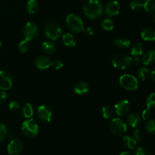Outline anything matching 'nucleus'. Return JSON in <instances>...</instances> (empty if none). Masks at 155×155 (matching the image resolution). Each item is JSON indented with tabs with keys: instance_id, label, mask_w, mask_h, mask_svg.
<instances>
[{
	"instance_id": "nucleus-25",
	"label": "nucleus",
	"mask_w": 155,
	"mask_h": 155,
	"mask_svg": "<svg viewBox=\"0 0 155 155\" xmlns=\"http://www.w3.org/2000/svg\"><path fill=\"white\" fill-rule=\"evenodd\" d=\"M144 51V47L141 42H136L133 45L131 49V54L133 57L142 55Z\"/></svg>"
},
{
	"instance_id": "nucleus-9",
	"label": "nucleus",
	"mask_w": 155,
	"mask_h": 155,
	"mask_svg": "<svg viewBox=\"0 0 155 155\" xmlns=\"http://www.w3.org/2000/svg\"><path fill=\"white\" fill-rule=\"evenodd\" d=\"M36 116L42 122L48 123L52 120L53 111L51 107L45 104H42L37 108Z\"/></svg>"
},
{
	"instance_id": "nucleus-23",
	"label": "nucleus",
	"mask_w": 155,
	"mask_h": 155,
	"mask_svg": "<svg viewBox=\"0 0 155 155\" xmlns=\"http://www.w3.org/2000/svg\"><path fill=\"white\" fill-rule=\"evenodd\" d=\"M114 45L117 48L124 49V48H127L128 47H130L131 45V42H130V39H127V38L119 37L117 38L114 40Z\"/></svg>"
},
{
	"instance_id": "nucleus-39",
	"label": "nucleus",
	"mask_w": 155,
	"mask_h": 155,
	"mask_svg": "<svg viewBox=\"0 0 155 155\" xmlns=\"http://www.w3.org/2000/svg\"><path fill=\"white\" fill-rule=\"evenodd\" d=\"M8 107H9V109H10V110H12V111H16V110H18V109H19L20 104L18 101H12L9 103Z\"/></svg>"
},
{
	"instance_id": "nucleus-31",
	"label": "nucleus",
	"mask_w": 155,
	"mask_h": 155,
	"mask_svg": "<svg viewBox=\"0 0 155 155\" xmlns=\"http://www.w3.org/2000/svg\"><path fill=\"white\" fill-rule=\"evenodd\" d=\"M148 75H149V71L145 67H142L139 69L137 72V76L141 80H145L148 78Z\"/></svg>"
},
{
	"instance_id": "nucleus-36",
	"label": "nucleus",
	"mask_w": 155,
	"mask_h": 155,
	"mask_svg": "<svg viewBox=\"0 0 155 155\" xmlns=\"http://www.w3.org/2000/svg\"><path fill=\"white\" fill-rule=\"evenodd\" d=\"M133 137L134 138L137 142H139V141H141L142 139L143 133H142V132L139 129H136V130H134V132H133Z\"/></svg>"
},
{
	"instance_id": "nucleus-14",
	"label": "nucleus",
	"mask_w": 155,
	"mask_h": 155,
	"mask_svg": "<svg viewBox=\"0 0 155 155\" xmlns=\"http://www.w3.org/2000/svg\"><path fill=\"white\" fill-rule=\"evenodd\" d=\"M51 61L47 55H39L35 60V65L39 70H46L51 67Z\"/></svg>"
},
{
	"instance_id": "nucleus-21",
	"label": "nucleus",
	"mask_w": 155,
	"mask_h": 155,
	"mask_svg": "<svg viewBox=\"0 0 155 155\" xmlns=\"http://www.w3.org/2000/svg\"><path fill=\"white\" fill-rule=\"evenodd\" d=\"M21 113L26 119L32 118V117L33 116V114H34L33 106L30 103H26L23 105L22 109H21Z\"/></svg>"
},
{
	"instance_id": "nucleus-15",
	"label": "nucleus",
	"mask_w": 155,
	"mask_h": 155,
	"mask_svg": "<svg viewBox=\"0 0 155 155\" xmlns=\"http://www.w3.org/2000/svg\"><path fill=\"white\" fill-rule=\"evenodd\" d=\"M142 117L139 114L133 112L127 116V122L133 128H137L142 124Z\"/></svg>"
},
{
	"instance_id": "nucleus-13",
	"label": "nucleus",
	"mask_w": 155,
	"mask_h": 155,
	"mask_svg": "<svg viewBox=\"0 0 155 155\" xmlns=\"http://www.w3.org/2000/svg\"><path fill=\"white\" fill-rule=\"evenodd\" d=\"M120 10V6L119 2L116 0H112L107 3L104 11L107 16L114 17L119 14Z\"/></svg>"
},
{
	"instance_id": "nucleus-34",
	"label": "nucleus",
	"mask_w": 155,
	"mask_h": 155,
	"mask_svg": "<svg viewBox=\"0 0 155 155\" xmlns=\"http://www.w3.org/2000/svg\"><path fill=\"white\" fill-rule=\"evenodd\" d=\"M134 155H153L152 152L150 151L149 149L145 148H142V147H139V148H136L134 151Z\"/></svg>"
},
{
	"instance_id": "nucleus-40",
	"label": "nucleus",
	"mask_w": 155,
	"mask_h": 155,
	"mask_svg": "<svg viewBox=\"0 0 155 155\" xmlns=\"http://www.w3.org/2000/svg\"><path fill=\"white\" fill-rule=\"evenodd\" d=\"M8 99V94L5 91L0 90V104L4 103Z\"/></svg>"
},
{
	"instance_id": "nucleus-3",
	"label": "nucleus",
	"mask_w": 155,
	"mask_h": 155,
	"mask_svg": "<svg viewBox=\"0 0 155 155\" xmlns=\"http://www.w3.org/2000/svg\"><path fill=\"white\" fill-rule=\"evenodd\" d=\"M39 126L37 123L33 118L27 119L23 122L21 125L22 133L26 137L30 138V139L36 137L39 133Z\"/></svg>"
},
{
	"instance_id": "nucleus-32",
	"label": "nucleus",
	"mask_w": 155,
	"mask_h": 155,
	"mask_svg": "<svg viewBox=\"0 0 155 155\" xmlns=\"http://www.w3.org/2000/svg\"><path fill=\"white\" fill-rule=\"evenodd\" d=\"M145 130L150 134H155V120H149L145 124Z\"/></svg>"
},
{
	"instance_id": "nucleus-10",
	"label": "nucleus",
	"mask_w": 155,
	"mask_h": 155,
	"mask_svg": "<svg viewBox=\"0 0 155 155\" xmlns=\"http://www.w3.org/2000/svg\"><path fill=\"white\" fill-rule=\"evenodd\" d=\"M131 109V105L127 100H120L116 103L114 110L118 117H124L129 114Z\"/></svg>"
},
{
	"instance_id": "nucleus-7",
	"label": "nucleus",
	"mask_w": 155,
	"mask_h": 155,
	"mask_svg": "<svg viewBox=\"0 0 155 155\" xmlns=\"http://www.w3.org/2000/svg\"><path fill=\"white\" fill-rule=\"evenodd\" d=\"M110 131L115 136H123L127 130V125L120 117L112 118L109 124Z\"/></svg>"
},
{
	"instance_id": "nucleus-45",
	"label": "nucleus",
	"mask_w": 155,
	"mask_h": 155,
	"mask_svg": "<svg viewBox=\"0 0 155 155\" xmlns=\"http://www.w3.org/2000/svg\"><path fill=\"white\" fill-rule=\"evenodd\" d=\"M1 46H2V42L1 41H0V48H1Z\"/></svg>"
},
{
	"instance_id": "nucleus-33",
	"label": "nucleus",
	"mask_w": 155,
	"mask_h": 155,
	"mask_svg": "<svg viewBox=\"0 0 155 155\" xmlns=\"http://www.w3.org/2000/svg\"><path fill=\"white\" fill-rule=\"evenodd\" d=\"M147 107L150 109L155 108V92L150 94L146 99Z\"/></svg>"
},
{
	"instance_id": "nucleus-29",
	"label": "nucleus",
	"mask_w": 155,
	"mask_h": 155,
	"mask_svg": "<svg viewBox=\"0 0 155 155\" xmlns=\"http://www.w3.org/2000/svg\"><path fill=\"white\" fill-rule=\"evenodd\" d=\"M144 9L149 13H154L155 0H146L144 2Z\"/></svg>"
},
{
	"instance_id": "nucleus-5",
	"label": "nucleus",
	"mask_w": 155,
	"mask_h": 155,
	"mask_svg": "<svg viewBox=\"0 0 155 155\" xmlns=\"http://www.w3.org/2000/svg\"><path fill=\"white\" fill-rule=\"evenodd\" d=\"M120 85L122 86L124 89L130 91L136 90L139 87V80L131 74H124L120 77L119 80Z\"/></svg>"
},
{
	"instance_id": "nucleus-42",
	"label": "nucleus",
	"mask_w": 155,
	"mask_h": 155,
	"mask_svg": "<svg viewBox=\"0 0 155 155\" xmlns=\"http://www.w3.org/2000/svg\"><path fill=\"white\" fill-rule=\"evenodd\" d=\"M133 62H134L136 64H139L142 62V58H140V56L134 57V58H133Z\"/></svg>"
},
{
	"instance_id": "nucleus-41",
	"label": "nucleus",
	"mask_w": 155,
	"mask_h": 155,
	"mask_svg": "<svg viewBox=\"0 0 155 155\" xmlns=\"http://www.w3.org/2000/svg\"><path fill=\"white\" fill-rule=\"evenodd\" d=\"M83 33H84V34L86 35V36H91L93 35V30H92V27H86V28H84V30H83Z\"/></svg>"
},
{
	"instance_id": "nucleus-26",
	"label": "nucleus",
	"mask_w": 155,
	"mask_h": 155,
	"mask_svg": "<svg viewBox=\"0 0 155 155\" xmlns=\"http://www.w3.org/2000/svg\"><path fill=\"white\" fill-rule=\"evenodd\" d=\"M101 113H102V116L104 119L108 120L113 117L114 114V110L110 106L105 105L101 109Z\"/></svg>"
},
{
	"instance_id": "nucleus-28",
	"label": "nucleus",
	"mask_w": 155,
	"mask_h": 155,
	"mask_svg": "<svg viewBox=\"0 0 155 155\" xmlns=\"http://www.w3.org/2000/svg\"><path fill=\"white\" fill-rule=\"evenodd\" d=\"M101 26L106 31H111L114 27L113 21L109 19V18H105V19L103 20L101 23Z\"/></svg>"
},
{
	"instance_id": "nucleus-37",
	"label": "nucleus",
	"mask_w": 155,
	"mask_h": 155,
	"mask_svg": "<svg viewBox=\"0 0 155 155\" xmlns=\"http://www.w3.org/2000/svg\"><path fill=\"white\" fill-rule=\"evenodd\" d=\"M151 109L147 107L146 109L142 111V119L144 120H148L151 118Z\"/></svg>"
},
{
	"instance_id": "nucleus-6",
	"label": "nucleus",
	"mask_w": 155,
	"mask_h": 155,
	"mask_svg": "<svg viewBox=\"0 0 155 155\" xmlns=\"http://www.w3.org/2000/svg\"><path fill=\"white\" fill-rule=\"evenodd\" d=\"M133 63L131 56L127 54H117L112 59V64L115 68L119 70H124L129 68Z\"/></svg>"
},
{
	"instance_id": "nucleus-46",
	"label": "nucleus",
	"mask_w": 155,
	"mask_h": 155,
	"mask_svg": "<svg viewBox=\"0 0 155 155\" xmlns=\"http://www.w3.org/2000/svg\"><path fill=\"white\" fill-rule=\"evenodd\" d=\"M154 23H155V15H154Z\"/></svg>"
},
{
	"instance_id": "nucleus-19",
	"label": "nucleus",
	"mask_w": 155,
	"mask_h": 155,
	"mask_svg": "<svg viewBox=\"0 0 155 155\" xmlns=\"http://www.w3.org/2000/svg\"><path fill=\"white\" fill-rule=\"evenodd\" d=\"M141 36L143 40L153 42L155 40V30L151 27H147L141 32Z\"/></svg>"
},
{
	"instance_id": "nucleus-35",
	"label": "nucleus",
	"mask_w": 155,
	"mask_h": 155,
	"mask_svg": "<svg viewBox=\"0 0 155 155\" xmlns=\"http://www.w3.org/2000/svg\"><path fill=\"white\" fill-rule=\"evenodd\" d=\"M8 136V130L4 124L0 123V143L5 140Z\"/></svg>"
},
{
	"instance_id": "nucleus-11",
	"label": "nucleus",
	"mask_w": 155,
	"mask_h": 155,
	"mask_svg": "<svg viewBox=\"0 0 155 155\" xmlns=\"http://www.w3.org/2000/svg\"><path fill=\"white\" fill-rule=\"evenodd\" d=\"M13 78L10 73L5 71H0V89L7 91L12 87Z\"/></svg>"
},
{
	"instance_id": "nucleus-30",
	"label": "nucleus",
	"mask_w": 155,
	"mask_h": 155,
	"mask_svg": "<svg viewBox=\"0 0 155 155\" xmlns=\"http://www.w3.org/2000/svg\"><path fill=\"white\" fill-rule=\"evenodd\" d=\"M130 8L133 11L139 12L142 8H144V2L142 0H133L130 2Z\"/></svg>"
},
{
	"instance_id": "nucleus-16",
	"label": "nucleus",
	"mask_w": 155,
	"mask_h": 155,
	"mask_svg": "<svg viewBox=\"0 0 155 155\" xmlns=\"http://www.w3.org/2000/svg\"><path fill=\"white\" fill-rule=\"evenodd\" d=\"M89 89V84L85 81H80L75 84L74 87V91L77 95H82L87 93Z\"/></svg>"
},
{
	"instance_id": "nucleus-8",
	"label": "nucleus",
	"mask_w": 155,
	"mask_h": 155,
	"mask_svg": "<svg viewBox=\"0 0 155 155\" xmlns=\"http://www.w3.org/2000/svg\"><path fill=\"white\" fill-rule=\"evenodd\" d=\"M39 28L35 23L29 21L27 22L23 27V34L25 39L29 41L33 40L36 39L39 35Z\"/></svg>"
},
{
	"instance_id": "nucleus-1",
	"label": "nucleus",
	"mask_w": 155,
	"mask_h": 155,
	"mask_svg": "<svg viewBox=\"0 0 155 155\" xmlns=\"http://www.w3.org/2000/svg\"><path fill=\"white\" fill-rule=\"evenodd\" d=\"M104 8L99 0H88L83 6L85 16L91 20H97L101 18Z\"/></svg>"
},
{
	"instance_id": "nucleus-38",
	"label": "nucleus",
	"mask_w": 155,
	"mask_h": 155,
	"mask_svg": "<svg viewBox=\"0 0 155 155\" xmlns=\"http://www.w3.org/2000/svg\"><path fill=\"white\" fill-rule=\"evenodd\" d=\"M51 67H53L55 70H60L64 67V63L59 59H56L51 62Z\"/></svg>"
},
{
	"instance_id": "nucleus-2",
	"label": "nucleus",
	"mask_w": 155,
	"mask_h": 155,
	"mask_svg": "<svg viewBox=\"0 0 155 155\" xmlns=\"http://www.w3.org/2000/svg\"><path fill=\"white\" fill-rule=\"evenodd\" d=\"M62 34V29L58 23L48 21L44 27V35L50 40H56Z\"/></svg>"
},
{
	"instance_id": "nucleus-12",
	"label": "nucleus",
	"mask_w": 155,
	"mask_h": 155,
	"mask_svg": "<svg viewBox=\"0 0 155 155\" xmlns=\"http://www.w3.org/2000/svg\"><path fill=\"white\" fill-rule=\"evenodd\" d=\"M24 145L21 140L14 139L8 145V152L10 155H19L23 151Z\"/></svg>"
},
{
	"instance_id": "nucleus-20",
	"label": "nucleus",
	"mask_w": 155,
	"mask_h": 155,
	"mask_svg": "<svg viewBox=\"0 0 155 155\" xmlns=\"http://www.w3.org/2000/svg\"><path fill=\"white\" fill-rule=\"evenodd\" d=\"M142 63L145 65H150L155 63V50L147 51L142 58Z\"/></svg>"
},
{
	"instance_id": "nucleus-4",
	"label": "nucleus",
	"mask_w": 155,
	"mask_h": 155,
	"mask_svg": "<svg viewBox=\"0 0 155 155\" xmlns=\"http://www.w3.org/2000/svg\"><path fill=\"white\" fill-rule=\"evenodd\" d=\"M66 25L71 31L80 33L84 30V24L82 18L75 14H70L66 18Z\"/></svg>"
},
{
	"instance_id": "nucleus-27",
	"label": "nucleus",
	"mask_w": 155,
	"mask_h": 155,
	"mask_svg": "<svg viewBox=\"0 0 155 155\" xmlns=\"http://www.w3.org/2000/svg\"><path fill=\"white\" fill-rule=\"evenodd\" d=\"M30 42L28 39H24L23 40H21V42L18 44V49L20 50V51L22 53L27 52L30 49Z\"/></svg>"
},
{
	"instance_id": "nucleus-43",
	"label": "nucleus",
	"mask_w": 155,
	"mask_h": 155,
	"mask_svg": "<svg viewBox=\"0 0 155 155\" xmlns=\"http://www.w3.org/2000/svg\"><path fill=\"white\" fill-rule=\"evenodd\" d=\"M151 78H152V80H154V81H155V68H154V69L151 71Z\"/></svg>"
},
{
	"instance_id": "nucleus-24",
	"label": "nucleus",
	"mask_w": 155,
	"mask_h": 155,
	"mask_svg": "<svg viewBox=\"0 0 155 155\" xmlns=\"http://www.w3.org/2000/svg\"><path fill=\"white\" fill-rule=\"evenodd\" d=\"M26 9L27 12L31 15L36 13L39 10V3L37 0H28L26 5Z\"/></svg>"
},
{
	"instance_id": "nucleus-17",
	"label": "nucleus",
	"mask_w": 155,
	"mask_h": 155,
	"mask_svg": "<svg viewBox=\"0 0 155 155\" xmlns=\"http://www.w3.org/2000/svg\"><path fill=\"white\" fill-rule=\"evenodd\" d=\"M41 49L44 53L47 54H51L54 53L56 50V45L52 40L44 41L41 45Z\"/></svg>"
},
{
	"instance_id": "nucleus-18",
	"label": "nucleus",
	"mask_w": 155,
	"mask_h": 155,
	"mask_svg": "<svg viewBox=\"0 0 155 155\" xmlns=\"http://www.w3.org/2000/svg\"><path fill=\"white\" fill-rule=\"evenodd\" d=\"M62 41L65 46L68 48H74L77 45V40L76 38L72 33H67L62 36Z\"/></svg>"
},
{
	"instance_id": "nucleus-44",
	"label": "nucleus",
	"mask_w": 155,
	"mask_h": 155,
	"mask_svg": "<svg viewBox=\"0 0 155 155\" xmlns=\"http://www.w3.org/2000/svg\"><path fill=\"white\" fill-rule=\"evenodd\" d=\"M120 155H132L130 152H127V151H124V152L121 153Z\"/></svg>"
},
{
	"instance_id": "nucleus-22",
	"label": "nucleus",
	"mask_w": 155,
	"mask_h": 155,
	"mask_svg": "<svg viewBox=\"0 0 155 155\" xmlns=\"http://www.w3.org/2000/svg\"><path fill=\"white\" fill-rule=\"evenodd\" d=\"M137 141L133 136H126L123 138V143H124V145L126 148H128V149H136V146H137Z\"/></svg>"
}]
</instances>
